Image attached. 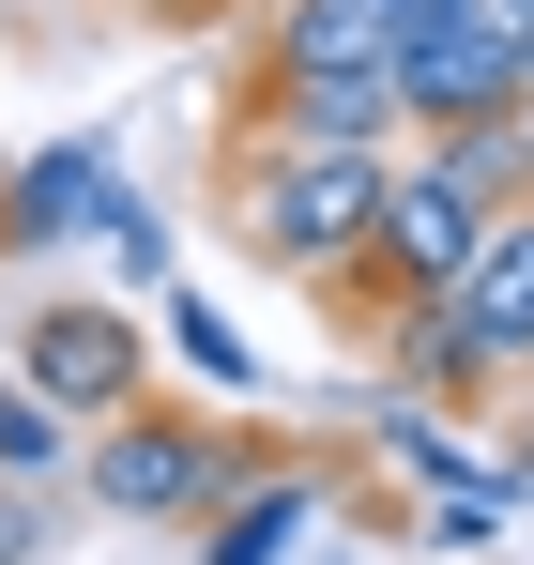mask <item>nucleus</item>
Listing matches in <instances>:
<instances>
[{
	"instance_id": "6e6552de",
	"label": "nucleus",
	"mask_w": 534,
	"mask_h": 565,
	"mask_svg": "<svg viewBox=\"0 0 534 565\" xmlns=\"http://www.w3.org/2000/svg\"><path fill=\"white\" fill-rule=\"evenodd\" d=\"M260 122H290V138H366V153L413 138L397 62H306V77H275V62H260Z\"/></svg>"
},
{
	"instance_id": "20e7f679",
	"label": "nucleus",
	"mask_w": 534,
	"mask_h": 565,
	"mask_svg": "<svg viewBox=\"0 0 534 565\" xmlns=\"http://www.w3.org/2000/svg\"><path fill=\"white\" fill-rule=\"evenodd\" d=\"M15 382L62 397V413H138V397H153V337H138L107 290H62V306L15 321Z\"/></svg>"
},
{
	"instance_id": "39448f33",
	"label": "nucleus",
	"mask_w": 534,
	"mask_h": 565,
	"mask_svg": "<svg viewBox=\"0 0 534 565\" xmlns=\"http://www.w3.org/2000/svg\"><path fill=\"white\" fill-rule=\"evenodd\" d=\"M366 352H382V397H428V413H489V397L520 382L489 337H473V306H458V290H413Z\"/></svg>"
},
{
	"instance_id": "f8f14e48",
	"label": "nucleus",
	"mask_w": 534,
	"mask_h": 565,
	"mask_svg": "<svg viewBox=\"0 0 534 565\" xmlns=\"http://www.w3.org/2000/svg\"><path fill=\"white\" fill-rule=\"evenodd\" d=\"M92 245H107V276H122V290H153V276H169V230H153L122 184H107V214H92Z\"/></svg>"
},
{
	"instance_id": "2eb2a0df",
	"label": "nucleus",
	"mask_w": 534,
	"mask_h": 565,
	"mask_svg": "<svg viewBox=\"0 0 534 565\" xmlns=\"http://www.w3.org/2000/svg\"><path fill=\"white\" fill-rule=\"evenodd\" d=\"M138 15H153V31H199V15H229V0H138Z\"/></svg>"
},
{
	"instance_id": "ddd939ff",
	"label": "nucleus",
	"mask_w": 534,
	"mask_h": 565,
	"mask_svg": "<svg viewBox=\"0 0 534 565\" xmlns=\"http://www.w3.org/2000/svg\"><path fill=\"white\" fill-rule=\"evenodd\" d=\"M0 473H15V489H31V473H62V397H31V382L0 397Z\"/></svg>"
},
{
	"instance_id": "0eeeda50",
	"label": "nucleus",
	"mask_w": 534,
	"mask_h": 565,
	"mask_svg": "<svg viewBox=\"0 0 534 565\" xmlns=\"http://www.w3.org/2000/svg\"><path fill=\"white\" fill-rule=\"evenodd\" d=\"M321 504H337V473H321V459H260L214 520H199V565H290L306 535H321Z\"/></svg>"
},
{
	"instance_id": "f03ea898",
	"label": "nucleus",
	"mask_w": 534,
	"mask_h": 565,
	"mask_svg": "<svg viewBox=\"0 0 534 565\" xmlns=\"http://www.w3.org/2000/svg\"><path fill=\"white\" fill-rule=\"evenodd\" d=\"M489 230H504V199L473 184V169H444L428 138L397 153V184H382V230H366L352 260L321 276V321H352V337H382L413 290H458L473 260H489Z\"/></svg>"
},
{
	"instance_id": "9b49d317",
	"label": "nucleus",
	"mask_w": 534,
	"mask_h": 565,
	"mask_svg": "<svg viewBox=\"0 0 534 565\" xmlns=\"http://www.w3.org/2000/svg\"><path fill=\"white\" fill-rule=\"evenodd\" d=\"M169 352H183V367H199V382H214V397H245V382H260V352L229 337V306H199V290H183V306H169Z\"/></svg>"
},
{
	"instance_id": "423d86ee",
	"label": "nucleus",
	"mask_w": 534,
	"mask_h": 565,
	"mask_svg": "<svg viewBox=\"0 0 534 565\" xmlns=\"http://www.w3.org/2000/svg\"><path fill=\"white\" fill-rule=\"evenodd\" d=\"M107 138H46V153H15L0 169V260H46V245H77L92 214H107Z\"/></svg>"
},
{
	"instance_id": "1a4fd4ad",
	"label": "nucleus",
	"mask_w": 534,
	"mask_h": 565,
	"mask_svg": "<svg viewBox=\"0 0 534 565\" xmlns=\"http://www.w3.org/2000/svg\"><path fill=\"white\" fill-rule=\"evenodd\" d=\"M458 306H473V337H489L504 367H534V199H504V230H489V260L458 276Z\"/></svg>"
},
{
	"instance_id": "dca6fc26",
	"label": "nucleus",
	"mask_w": 534,
	"mask_h": 565,
	"mask_svg": "<svg viewBox=\"0 0 534 565\" xmlns=\"http://www.w3.org/2000/svg\"><path fill=\"white\" fill-rule=\"evenodd\" d=\"M520 473H534V428H520Z\"/></svg>"
},
{
	"instance_id": "a211bd4d",
	"label": "nucleus",
	"mask_w": 534,
	"mask_h": 565,
	"mask_svg": "<svg viewBox=\"0 0 534 565\" xmlns=\"http://www.w3.org/2000/svg\"><path fill=\"white\" fill-rule=\"evenodd\" d=\"M504 15H534V0H504Z\"/></svg>"
},
{
	"instance_id": "7ed1b4c3",
	"label": "nucleus",
	"mask_w": 534,
	"mask_h": 565,
	"mask_svg": "<svg viewBox=\"0 0 534 565\" xmlns=\"http://www.w3.org/2000/svg\"><path fill=\"white\" fill-rule=\"evenodd\" d=\"M275 444L260 428H214V413H122V428H92V504L107 520H214L245 473H260Z\"/></svg>"
},
{
	"instance_id": "9d476101",
	"label": "nucleus",
	"mask_w": 534,
	"mask_h": 565,
	"mask_svg": "<svg viewBox=\"0 0 534 565\" xmlns=\"http://www.w3.org/2000/svg\"><path fill=\"white\" fill-rule=\"evenodd\" d=\"M382 46H397V0H275V31H260L275 77H306V62H382Z\"/></svg>"
},
{
	"instance_id": "4468645a",
	"label": "nucleus",
	"mask_w": 534,
	"mask_h": 565,
	"mask_svg": "<svg viewBox=\"0 0 534 565\" xmlns=\"http://www.w3.org/2000/svg\"><path fill=\"white\" fill-rule=\"evenodd\" d=\"M46 551V504H31V489H0V565H31Z\"/></svg>"
},
{
	"instance_id": "f3484780",
	"label": "nucleus",
	"mask_w": 534,
	"mask_h": 565,
	"mask_svg": "<svg viewBox=\"0 0 534 565\" xmlns=\"http://www.w3.org/2000/svg\"><path fill=\"white\" fill-rule=\"evenodd\" d=\"M520 138H534V93H520Z\"/></svg>"
},
{
	"instance_id": "f257e3e1",
	"label": "nucleus",
	"mask_w": 534,
	"mask_h": 565,
	"mask_svg": "<svg viewBox=\"0 0 534 565\" xmlns=\"http://www.w3.org/2000/svg\"><path fill=\"white\" fill-rule=\"evenodd\" d=\"M413 153V138H397ZM397 153H366V138H290V122H260L229 169H214V214H229V245L260 260V276H337L366 230H382V184H397Z\"/></svg>"
}]
</instances>
